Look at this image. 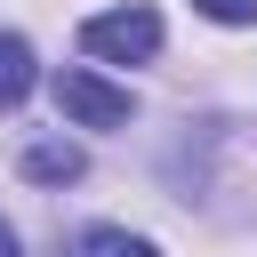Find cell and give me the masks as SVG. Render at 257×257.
Returning a JSON list of instances; mask_svg holds the SVG:
<instances>
[{
  "label": "cell",
  "mask_w": 257,
  "mask_h": 257,
  "mask_svg": "<svg viewBox=\"0 0 257 257\" xmlns=\"http://www.w3.org/2000/svg\"><path fill=\"white\" fill-rule=\"evenodd\" d=\"M88 161H80V145H64V137H40V145H24V177L32 185H72Z\"/></svg>",
  "instance_id": "3957f363"
},
{
  "label": "cell",
  "mask_w": 257,
  "mask_h": 257,
  "mask_svg": "<svg viewBox=\"0 0 257 257\" xmlns=\"http://www.w3.org/2000/svg\"><path fill=\"white\" fill-rule=\"evenodd\" d=\"M8 249H16V233H8V225H0V257H8Z\"/></svg>",
  "instance_id": "52a82bcc"
},
{
  "label": "cell",
  "mask_w": 257,
  "mask_h": 257,
  "mask_svg": "<svg viewBox=\"0 0 257 257\" xmlns=\"http://www.w3.org/2000/svg\"><path fill=\"white\" fill-rule=\"evenodd\" d=\"M201 16H217V24H257V0H193Z\"/></svg>",
  "instance_id": "8992f818"
},
{
  "label": "cell",
  "mask_w": 257,
  "mask_h": 257,
  "mask_svg": "<svg viewBox=\"0 0 257 257\" xmlns=\"http://www.w3.org/2000/svg\"><path fill=\"white\" fill-rule=\"evenodd\" d=\"M32 80H40V72H32V48H24L16 32H0V112H8V104H24V96H32Z\"/></svg>",
  "instance_id": "277c9868"
},
{
  "label": "cell",
  "mask_w": 257,
  "mask_h": 257,
  "mask_svg": "<svg viewBox=\"0 0 257 257\" xmlns=\"http://www.w3.org/2000/svg\"><path fill=\"white\" fill-rule=\"evenodd\" d=\"M80 249H104V257H153V241H145V233H112V225L80 233Z\"/></svg>",
  "instance_id": "5b68a950"
},
{
  "label": "cell",
  "mask_w": 257,
  "mask_h": 257,
  "mask_svg": "<svg viewBox=\"0 0 257 257\" xmlns=\"http://www.w3.org/2000/svg\"><path fill=\"white\" fill-rule=\"evenodd\" d=\"M80 48H88V56H112V64H145V56L161 48V16H153V8L88 16V24H80Z\"/></svg>",
  "instance_id": "6da1fadb"
},
{
  "label": "cell",
  "mask_w": 257,
  "mask_h": 257,
  "mask_svg": "<svg viewBox=\"0 0 257 257\" xmlns=\"http://www.w3.org/2000/svg\"><path fill=\"white\" fill-rule=\"evenodd\" d=\"M56 112L80 120V128H120V120H128V88L96 80L88 64H64V72H56Z\"/></svg>",
  "instance_id": "7a4b0ae2"
}]
</instances>
